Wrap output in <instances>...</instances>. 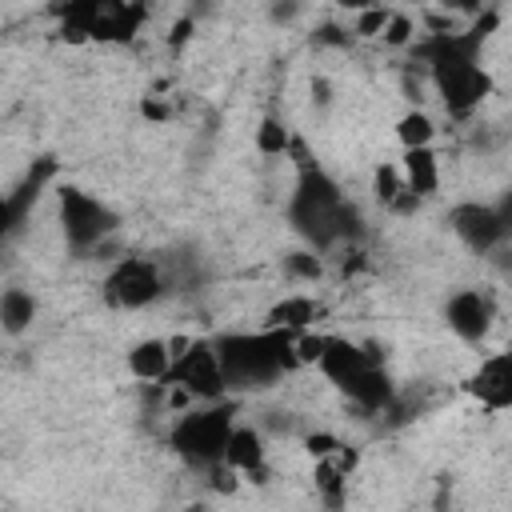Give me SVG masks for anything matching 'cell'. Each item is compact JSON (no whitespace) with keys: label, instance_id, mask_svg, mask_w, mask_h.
Here are the masks:
<instances>
[{"label":"cell","instance_id":"30bf717a","mask_svg":"<svg viewBox=\"0 0 512 512\" xmlns=\"http://www.w3.org/2000/svg\"><path fill=\"white\" fill-rule=\"evenodd\" d=\"M444 320L464 344H480L492 332V296L480 292V288H460V292L448 296Z\"/></svg>","mask_w":512,"mask_h":512},{"label":"cell","instance_id":"ac0fdd59","mask_svg":"<svg viewBox=\"0 0 512 512\" xmlns=\"http://www.w3.org/2000/svg\"><path fill=\"white\" fill-rule=\"evenodd\" d=\"M316 320V300L312 296H284L268 308V324L264 328H284V332H308V324Z\"/></svg>","mask_w":512,"mask_h":512},{"label":"cell","instance_id":"7a4b0ae2","mask_svg":"<svg viewBox=\"0 0 512 512\" xmlns=\"http://www.w3.org/2000/svg\"><path fill=\"white\" fill-rule=\"evenodd\" d=\"M288 156H296V188L288 196V224L296 228V236L308 240L316 252L360 236V212L348 204L340 184L312 160L300 136H292Z\"/></svg>","mask_w":512,"mask_h":512},{"label":"cell","instance_id":"52a82bcc","mask_svg":"<svg viewBox=\"0 0 512 512\" xmlns=\"http://www.w3.org/2000/svg\"><path fill=\"white\" fill-rule=\"evenodd\" d=\"M164 388H176L192 400H224V372H220V356H216V340H188L176 352V364L164 380Z\"/></svg>","mask_w":512,"mask_h":512},{"label":"cell","instance_id":"cb8c5ba5","mask_svg":"<svg viewBox=\"0 0 512 512\" xmlns=\"http://www.w3.org/2000/svg\"><path fill=\"white\" fill-rule=\"evenodd\" d=\"M284 272H288V276H296V280H320L324 264H320V256H316V252H288Z\"/></svg>","mask_w":512,"mask_h":512},{"label":"cell","instance_id":"8992f818","mask_svg":"<svg viewBox=\"0 0 512 512\" xmlns=\"http://www.w3.org/2000/svg\"><path fill=\"white\" fill-rule=\"evenodd\" d=\"M56 204H60L64 240H68V248H72L76 256L100 248V244L120 228V216H116L104 200L88 196V192L76 188V184H60V188H56Z\"/></svg>","mask_w":512,"mask_h":512},{"label":"cell","instance_id":"ffe728a7","mask_svg":"<svg viewBox=\"0 0 512 512\" xmlns=\"http://www.w3.org/2000/svg\"><path fill=\"white\" fill-rule=\"evenodd\" d=\"M36 296L32 292H24V288H4L0 292V328L8 332V336H20V332H28L32 328V320H36Z\"/></svg>","mask_w":512,"mask_h":512},{"label":"cell","instance_id":"2e32d148","mask_svg":"<svg viewBox=\"0 0 512 512\" xmlns=\"http://www.w3.org/2000/svg\"><path fill=\"white\" fill-rule=\"evenodd\" d=\"M224 464H228V468H236L240 476H248V472H256V468H268L264 432L236 424V432H232V440H228V448H224Z\"/></svg>","mask_w":512,"mask_h":512},{"label":"cell","instance_id":"f546056e","mask_svg":"<svg viewBox=\"0 0 512 512\" xmlns=\"http://www.w3.org/2000/svg\"><path fill=\"white\" fill-rule=\"evenodd\" d=\"M192 32H196V24H192V20L184 16V20H180V24L172 28V36H168V48H172V52H180V48L188 44V36H192Z\"/></svg>","mask_w":512,"mask_h":512},{"label":"cell","instance_id":"9c48e42d","mask_svg":"<svg viewBox=\"0 0 512 512\" xmlns=\"http://www.w3.org/2000/svg\"><path fill=\"white\" fill-rule=\"evenodd\" d=\"M448 224L452 232L460 236V244L476 256H492L496 244L504 240V224H500V212L496 204H480V200H464L448 212Z\"/></svg>","mask_w":512,"mask_h":512},{"label":"cell","instance_id":"6da1fadb","mask_svg":"<svg viewBox=\"0 0 512 512\" xmlns=\"http://www.w3.org/2000/svg\"><path fill=\"white\" fill-rule=\"evenodd\" d=\"M496 24H500V16L496 12H484L468 28L428 32V36L412 40V64H424L428 68L444 112L456 116V120L472 116L492 96V76L480 64V52H484V44H488V36H492Z\"/></svg>","mask_w":512,"mask_h":512},{"label":"cell","instance_id":"484cf974","mask_svg":"<svg viewBox=\"0 0 512 512\" xmlns=\"http://www.w3.org/2000/svg\"><path fill=\"white\" fill-rule=\"evenodd\" d=\"M304 448H308L312 460H336V456L344 452V444H340L332 432H312V436H304Z\"/></svg>","mask_w":512,"mask_h":512},{"label":"cell","instance_id":"5b68a950","mask_svg":"<svg viewBox=\"0 0 512 512\" xmlns=\"http://www.w3.org/2000/svg\"><path fill=\"white\" fill-rule=\"evenodd\" d=\"M56 16L64 20V32L72 40H132L140 32V24L148 20L144 4H120V0H76L56 8Z\"/></svg>","mask_w":512,"mask_h":512},{"label":"cell","instance_id":"d6986e66","mask_svg":"<svg viewBox=\"0 0 512 512\" xmlns=\"http://www.w3.org/2000/svg\"><path fill=\"white\" fill-rule=\"evenodd\" d=\"M372 188H376V200H380L384 208H392V212H408V208L420 204V200L408 192V180H404V172H400L396 164H380V168L372 172Z\"/></svg>","mask_w":512,"mask_h":512},{"label":"cell","instance_id":"7402d4cb","mask_svg":"<svg viewBox=\"0 0 512 512\" xmlns=\"http://www.w3.org/2000/svg\"><path fill=\"white\" fill-rule=\"evenodd\" d=\"M312 480H316L320 500H324L332 512H340V508H344V468H340V460H316Z\"/></svg>","mask_w":512,"mask_h":512},{"label":"cell","instance_id":"44dd1931","mask_svg":"<svg viewBox=\"0 0 512 512\" xmlns=\"http://www.w3.org/2000/svg\"><path fill=\"white\" fill-rule=\"evenodd\" d=\"M396 140L404 144V152H412V148H432V140H436V124H432V116H428L424 108L404 112V116L396 120Z\"/></svg>","mask_w":512,"mask_h":512},{"label":"cell","instance_id":"d6a6232c","mask_svg":"<svg viewBox=\"0 0 512 512\" xmlns=\"http://www.w3.org/2000/svg\"><path fill=\"white\" fill-rule=\"evenodd\" d=\"M312 96H316V104H328L332 96H328V80H312Z\"/></svg>","mask_w":512,"mask_h":512},{"label":"cell","instance_id":"d4e9b609","mask_svg":"<svg viewBox=\"0 0 512 512\" xmlns=\"http://www.w3.org/2000/svg\"><path fill=\"white\" fill-rule=\"evenodd\" d=\"M412 36H416V24H412V16H404V12H392V16H388V24H384V44H392V48H404V44H412Z\"/></svg>","mask_w":512,"mask_h":512},{"label":"cell","instance_id":"9a60e30c","mask_svg":"<svg viewBox=\"0 0 512 512\" xmlns=\"http://www.w3.org/2000/svg\"><path fill=\"white\" fill-rule=\"evenodd\" d=\"M52 172H56V164H52V160H36V164H32V172L24 176V184H20L16 192H8V196H4V232H8V236L20 228V220H24L28 204H36V196H40V188H44V180H48Z\"/></svg>","mask_w":512,"mask_h":512},{"label":"cell","instance_id":"e575fe53","mask_svg":"<svg viewBox=\"0 0 512 512\" xmlns=\"http://www.w3.org/2000/svg\"><path fill=\"white\" fill-rule=\"evenodd\" d=\"M184 512H200V508H184Z\"/></svg>","mask_w":512,"mask_h":512},{"label":"cell","instance_id":"836d02e7","mask_svg":"<svg viewBox=\"0 0 512 512\" xmlns=\"http://www.w3.org/2000/svg\"><path fill=\"white\" fill-rule=\"evenodd\" d=\"M272 16H276V20H292V16H296V4H288V8H284V4H280V8H276V12H272Z\"/></svg>","mask_w":512,"mask_h":512},{"label":"cell","instance_id":"1f68e13d","mask_svg":"<svg viewBox=\"0 0 512 512\" xmlns=\"http://www.w3.org/2000/svg\"><path fill=\"white\" fill-rule=\"evenodd\" d=\"M496 212H500V224H504V240H512V188L496 200Z\"/></svg>","mask_w":512,"mask_h":512},{"label":"cell","instance_id":"603a6c76","mask_svg":"<svg viewBox=\"0 0 512 512\" xmlns=\"http://www.w3.org/2000/svg\"><path fill=\"white\" fill-rule=\"evenodd\" d=\"M292 136H296V132H288L276 116H264V120H260V128H256V148H260L264 156H288Z\"/></svg>","mask_w":512,"mask_h":512},{"label":"cell","instance_id":"4dcf8cb0","mask_svg":"<svg viewBox=\"0 0 512 512\" xmlns=\"http://www.w3.org/2000/svg\"><path fill=\"white\" fill-rule=\"evenodd\" d=\"M312 40H316V44H348L352 36H348V32H340L336 24H324V28H316V36H312Z\"/></svg>","mask_w":512,"mask_h":512},{"label":"cell","instance_id":"83f0119b","mask_svg":"<svg viewBox=\"0 0 512 512\" xmlns=\"http://www.w3.org/2000/svg\"><path fill=\"white\" fill-rule=\"evenodd\" d=\"M240 480H244V476H240L236 468H228V464H216V468L208 472V484H212L216 492H236V488H240Z\"/></svg>","mask_w":512,"mask_h":512},{"label":"cell","instance_id":"277c9868","mask_svg":"<svg viewBox=\"0 0 512 512\" xmlns=\"http://www.w3.org/2000/svg\"><path fill=\"white\" fill-rule=\"evenodd\" d=\"M232 432H236V400L228 396V400H212L204 408L184 412L172 424L168 444L184 464L212 472L216 464H224V448H228Z\"/></svg>","mask_w":512,"mask_h":512},{"label":"cell","instance_id":"4fadbf2b","mask_svg":"<svg viewBox=\"0 0 512 512\" xmlns=\"http://www.w3.org/2000/svg\"><path fill=\"white\" fill-rule=\"evenodd\" d=\"M340 392L360 408V412H388L396 404V388H392V376L384 372V364H368L364 372L348 376L340 384Z\"/></svg>","mask_w":512,"mask_h":512},{"label":"cell","instance_id":"7c38bea8","mask_svg":"<svg viewBox=\"0 0 512 512\" xmlns=\"http://www.w3.org/2000/svg\"><path fill=\"white\" fill-rule=\"evenodd\" d=\"M368 364H380V356H376L372 348H364V344H356V340H348V336H328V340H324V356H320L316 368L340 388L348 376L364 372Z\"/></svg>","mask_w":512,"mask_h":512},{"label":"cell","instance_id":"4316f807","mask_svg":"<svg viewBox=\"0 0 512 512\" xmlns=\"http://www.w3.org/2000/svg\"><path fill=\"white\" fill-rule=\"evenodd\" d=\"M388 16H392V8H364V12L356 16V28H352V36H384V24H388Z\"/></svg>","mask_w":512,"mask_h":512},{"label":"cell","instance_id":"8fae6325","mask_svg":"<svg viewBox=\"0 0 512 512\" xmlns=\"http://www.w3.org/2000/svg\"><path fill=\"white\" fill-rule=\"evenodd\" d=\"M464 384H468V392H472L484 408H492V412L512 408V352H492V356H484L480 368H476Z\"/></svg>","mask_w":512,"mask_h":512},{"label":"cell","instance_id":"3957f363","mask_svg":"<svg viewBox=\"0 0 512 512\" xmlns=\"http://www.w3.org/2000/svg\"><path fill=\"white\" fill-rule=\"evenodd\" d=\"M296 336L300 332H284V328L224 332V336H216V356H220L224 388L232 396H240V392H264L280 376L296 372L300 368Z\"/></svg>","mask_w":512,"mask_h":512},{"label":"cell","instance_id":"5bb4252c","mask_svg":"<svg viewBox=\"0 0 512 512\" xmlns=\"http://www.w3.org/2000/svg\"><path fill=\"white\" fill-rule=\"evenodd\" d=\"M172 364H176V352H172V340H164V336H148V340H140V344L128 348V372L136 380L164 384L168 372H172Z\"/></svg>","mask_w":512,"mask_h":512},{"label":"cell","instance_id":"e0dca14e","mask_svg":"<svg viewBox=\"0 0 512 512\" xmlns=\"http://www.w3.org/2000/svg\"><path fill=\"white\" fill-rule=\"evenodd\" d=\"M400 172H404L408 192H412L416 200H424V196H432V192L440 188V160H436L432 148H412V152H404Z\"/></svg>","mask_w":512,"mask_h":512},{"label":"cell","instance_id":"f1b7e54d","mask_svg":"<svg viewBox=\"0 0 512 512\" xmlns=\"http://www.w3.org/2000/svg\"><path fill=\"white\" fill-rule=\"evenodd\" d=\"M140 116L156 124V120H168L172 112H168V104H164V100H156V96H144V100H140Z\"/></svg>","mask_w":512,"mask_h":512},{"label":"cell","instance_id":"ba28073f","mask_svg":"<svg viewBox=\"0 0 512 512\" xmlns=\"http://www.w3.org/2000/svg\"><path fill=\"white\" fill-rule=\"evenodd\" d=\"M160 292H164V272L148 256H124L104 276V300L120 312H140V308L156 304Z\"/></svg>","mask_w":512,"mask_h":512}]
</instances>
